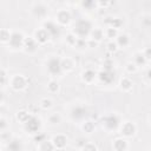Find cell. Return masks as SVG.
Returning a JSON list of instances; mask_svg holds the SVG:
<instances>
[{
    "label": "cell",
    "mask_w": 151,
    "mask_h": 151,
    "mask_svg": "<svg viewBox=\"0 0 151 151\" xmlns=\"http://www.w3.org/2000/svg\"><path fill=\"white\" fill-rule=\"evenodd\" d=\"M92 29H93V25L88 19H79L76 21V24L73 26L72 33L78 39H85L87 37H90Z\"/></svg>",
    "instance_id": "6da1fadb"
},
{
    "label": "cell",
    "mask_w": 151,
    "mask_h": 151,
    "mask_svg": "<svg viewBox=\"0 0 151 151\" xmlns=\"http://www.w3.org/2000/svg\"><path fill=\"white\" fill-rule=\"evenodd\" d=\"M120 124H122L120 117L116 113H110L101 119V126L107 132H114V131L119 130Z\"/></svg>",
    "instance_id": "7a4b0ae2"
},
{
    "label": "cell",
    "mask_w": 151,
    "mask_h": 151,
    "mask_svg": "<svg viewBox=\"0 0 151 151\" xmlns=\"http://www.w3.org/2000/svg\"><path fill=\"white\" fill-rule=\"evenodd\" d=\"M46 68H47V72L51 76H53V77L60 76L63 73L61 59L59 57H51V58H48V60L46 63Z\"/></svg>",
    "instance_id": "3957f363"
},
{
    "label": "cell",
    "mask_w": 151,
    "mask_h": 151,
    "mask_svg": "<svg viewBox=\"0 0 151 151\" xmlns=\"http://www.w3.org/2000/svg\"><path fill=\"white\" fill-rule=\"evenodd\" d=\"M42 28L48 33L50 38L51 39H57L60 37V33H61V28L60 26L53 21V20H45L42 22Z\"/></svg>",
    "instance_id": "277c9868"
},
{
    "label": "cell",
    "mask_w": 151,
    "mask_h": 151,
    "mask_svg": "<svg viewBox=\"0 0 151 151\" xmlns=\"http://www.w3.org/2000/svg\"><path fill=\"white\" fill-rule=\"evenodd\" d=\"M70 116L73 120L76 122H80V120H85L87 117H88V109L85 106V105H77V106H73L71 112H70Z\"/></svg>",
    "instance_id": "5b68a950"
},
{
    "label": "cell",
    "mask_w": 151,
    "mask_h": 151,
    "mask_svg": "<svg viewBox=\"0 0 151 151\" xmlns=\"http://www.w3.org/2000/svg\"><path fill=\"white\" fill-rule=\"evenodd\" d=\"M24 127L25 130L28 132V133H32V134H35L40 131V127H41V120L35 117V116H31L28 118V120L24 124Z\"/></svg>",
    "instance_id": "8992f818"
},
{
    "label": "cell",
    "mask_w": 151,
    "mask_h": 151,
    "mask_svg": "<svg viewBox=\"0 0 151 151\" xmlns=\"http://www.w3.org/2000/svg\"><path fill=\"white\" fill-rule=\"evenodd\" d=\"M24 40H25V37L21 32H18V31L11 32V38H9V41H8V46L13 50L22 48Z\"/></svg>",
    "instance_id": "52a82bcc"
},
{
    "label": "cell",
    "mask_w": 151,
    "mask_h": 151,
    "mask_svg": "<svg viewBox=\"0 0 151 151\" xmlns=\"http://www.w3.org/2000/svg\"><path fill=\"white\" fill-rule=\"evenodd\" d=\"M28 80L25 76L22 74H15L12 79H11V87L14 91H22L27 87Z\"/></svg>",
    "instance_id": "ba28073f"
},
{
    "label": "cell",
    "mask_w": 151,
    "mask_h": 151,
    "mask_svg": "<svg viewBox=\"0 0 151 151\" xmlns=\"http://www.w3.org/2000/svg\"><path fill=\"white\" fill-rule=\"evenodd\" d=\"M119 131H120V134L125 138H131L136 134L137 132V126L134 123L132 122H124L120 124L119 126Z\"/></svg>",
    "instance_id": "9c48e42d"
},
{
    "label": "cell",
    "mask_w": 151,
    "mask_h": 151,
    "mask_svg": "<svg viewBox=\"0 0 151 151\" xmlns=\"http://www.w3.org/2000/svg\"><path fill=\"white\" fill-rule=\"evenodd\" d=\"M48 13V7L45 2H34L32 6V14L33 17L38 18V19H44L46 18Z\"/></svg>",
    "instance_id": "30bf717a"
},
{
    "label": "cell",
    "mask_w": 151,
    "mask_h": 151,
    "mask_svg": "<svg viewBox=\"0 0 151 151\" xmlns=\"http://www.w3.org/2000/svg\"><path fill=\"white\" fill-rule=\"evenodd\" d=\"M55 19H57L55 22H57L59 26H67V25L71 22V20H72V15H71L70 11L63 8V9H59V11L57 12Z\"/></svg>",
    "instance_id": "8fae6325"
},
{
    "label": "cell",
    "mask_w": 151,
    "mask_h": 151,
    "mask_svg": "<svg viewBox=\"0 0 151 151\" xmlns=\"http://www.w3.org/2000/svg\"><path fill=\"white\" fill-rule=\"evenodd\" d=\"M97 77L98 79L105 84V85H110L114 81V78H116V73L114 71H106V70H101L99 73H97Z\"/></svg>",
    "instance_id": "7c38bea8"
},
{
    "label": "cell",
    "mask_w": 151,
    "mask_h": 151,
    "mask_svg": "<svg viewBox=\"0 0 151 151\" xmlns=\"http://www.w3.org/2000/svg\"><path fill=\"white\" fill-rule=\"evenodd\" d=\"M33 38H34V40L38 42V45H44V44H46V42L51 39L50 35H48V33H47L42 27L34 31Z\"/></svg>",
    "instance_id": "4fadbf2b"
},
{
    "label": "cell",
    "mask_w": 151,
    "mask_h": 151,
    "mask_svg": "<svg viewBox=\"0 0 151 151\" xmlns=\"http://www.w3.org/2000/svg\"><path fill=\"white\" fill-rule=\"evenodd\" d=\"M38 47H39V45H38V42L34 40L33 37H27V38L25 37L24 46H22V48H24L25 52H27V53H33V52H35V51L38 50Z\"/></svg>",
    "instance_id": "5bb4252c"
},
{
    "label": "cell",
    "mask_w": 151,
    "mask_h": 151,
    "mask_svg": "<svg viewBox=\"0 0 151 151\" xmlns=\"http://www.w3.org/2000/svg\"><path fill=\"white\" fill-rule=\"evenodd\" d=\"M51 142H52L54 149L63 150L67 145V137L65 134H55V136H53V138L51 139Z\"/></svg>",
    "instance_id": "9a60e30c"
},
{
    "label": "cell",
    "mask_w": 151,
    "mask_h": 151,
    "mask_svg": "<svg viewBox=\"0 0 151 151\" xmlns=\"http://www.w3.org/2000/svg\"><path fill=\"white\" fill-rule=\"evenodd\" d=\"M6 147H7V151H22L24 144H22L21 139H19V138H12L7 143Z\"/></svg>",
    "instance_id": "2e32d148"
},
{
    "label": "cell",
    "mask_w": 151,
    "mask_h": 151,
    "mask_svg": "<svg viewBox=\"0 0 151 151\" xmlns=\"http://www.w3.org/2000/svg\"><path fill=\"white\" fill-rule=\"evenodd\" d=\"M112 147L114 151H126L129 147V144L126 142V139H124L123 137L120 138H116L112 143Z\"/></svg>",
    "instance_id": "e0dca14e"
},
{
    "label": "cell",
    "mask_w": 151,
    "mask_h": 151,
    "mask_svg": "<svg viewBox=\"0 0 151 151\" xmlns=\"http://www.w3.org/2000/svg\"><path fill=\"white\" fill-rule=\"evenodd\" d=\"M96 78H97V73L91 68H87L81 73V80L85 84H92L96 80Z\"/></svg>",
    "instance_id": "ac0fdd59"
},
{
    "label": "cell",
    "mask_w": 151,
    "mask_h": 151,
    "mask_svg": "<svg viewBox=\"0 0 151 151\" xmlns=\"http://www.w3.org/2000/svg\"><path fill=\"white\" fill-rule=\"evenodd\" d=\"M114 42L117 44L118 47L125 48V47H127L129 44H130V37H129L127 34H125V33H123V34H118L117 38H116V41H114Z\"/></svg>",
    "instance_id": "d6986e66"
},
{
    "label": "cell",
    "mask_w": 151,
    "mask_h": 151,
    "mask_svg": "<svg viewBox=\"0 0 151 151\" xmlns=\"http://www.w3.org/2000/svg\"><path fill=\"white\" fill-rule=\"evenodd\" d=\"M119 87H120V90L124 91V92H130V91L132 90V87H133V83H132V80H131L130 78L123 77V78L120 79V81H119Z\"/></svg>",
    "instance_id": "ffe728a7"
},
{
    "label": "cell",
    "mask_w": 151,
    "mask_h": 151,
    "mask_svg": "<svg viewBox=\"0 0 151 151\" xmlns=\"http://www.w3.org/2000/svg\"><path fill=\"white\" fill-rule=\"evenodd\" d=\"M105 24L109 26V27H112V28H114V29H119L122 26H123V21H122V19H119V18H106V20H105Z\"/></svg>",
    "instance_id": "44dd1931"
},
{
    "label": "cell",
    "mask_w": 151,
    "mask_h": 151,
    "mask_svg": "<svg viewBox=\"0 0 151 151\" xmlns=\"http://www.w3.org/2000/svg\"><path fill=\"white\" fill-rule=\"evenodd\" d=\"M90 37H91V40H93V41H96L98 44L104 38V31L101 28H93L91 34H90Z\"/></svg>",
    "instance_id": "7402d4cb"
},
{
    "label": "cell",
    "mask_w": 151,
    "mask_h": 151,
    "mask_svg": "<svg viewBox=\"0 0 151 151\" xmlns=\"http://www.w3.org/2000/svg\"><path fill=\"white\" fill-rule=\"evenodd\" d=\"M61 68L63 71H66V72H70L74 68V61L73 59L66 57L65 59H61Z\"/></svg>",
    "instance_id": "603a6c76"
},
{
    "label": "cell",
    "mask_w": 151,
    "mask_h": 151,
    "mask_svg": "<svg viewBox=\"0 0 151 151\" xmlns=\"http://www.w3.org/2000/svg\"><path fill=\"white\" fill-rule=\"evenodd\" d=\"M146 63H147V61H146L145 58L143 57L142 52H136V53L133 54V64H134L137 67H138V66H144Z\"/></svg>",
    "instance_id": "cb8c5ba5"
},
{
    "label": "cell",
    "mask_w": 151,
    "mask_h": 151,
    "mask_svg": "<svg viewBox=\"0 0 151 151\" xmlns=\"http://www.w3.org/2000/svg\"><path fill=\"white\" fill-rule=\"evenodd\" d=\"M38 150L39 151H54V146L51 140H44L40 144H38Z\"/></svg>",
    "instance_id": "d4e9b609"
},
{
    "label": "cell",
    "mask_w": 151,
    "mask_h": 151,
    "mask_svg": "<svg viewBox=\"0 0 151 151\" xmlns=\"http://www.w3.org/2000/svg\"><path fill=\"white\" fill-rule=\"evenodd\" d=\"M31 116H32L31 112H28V111H26V110H20V111L17 113V119H18V122L25 124V123L28 120V118H29Z\"/></svg>",
    "instance_id": "484cf974"
},
{
    "label": "cell",
    "mask_w": 151,
    "mask_h": 151,
    "mask_svg": "<svg viewBox=\"0 0 151 151\" xmlns=\"http://www.w3.org/2000/svg\"><path fill=\"white\" fill-rule=\"evenodd\" d=\"M81 129H83L84 132H86V133H91V132L94 131L96 125H94V123H93L92 120H84L83 124H81Z\"/></svg>",
    "instance_id": "4316f807"
},
{
    "label": "cell",
    "mask_w": 151,
    "mask_h": 151,
    "mask_svg": "<svg viewBox=\"0 0 151 151\" xmlns=\"http://www.w3.org/2000/svg\"><path fill=\"white\" fill-rule=\"evenodd\" d=\"M11 38V32L7 28H0V42L8 44Z\"/></svg>",
    "instance_id": "83f0119b"
},
{
    "label": "cell",
    "mask_w": 151,
    "mask_h": 151,
    "mask_svg": "<svg viewBox=\"0 0 151 151\" xmlns=\"http://www.w3.org/2000/svg\"><path fill=\"white\" fill-rule=\"evenodd\" d=\"M60 122H61V117H60L59 113L53 112V113H51V114L48 116V123H50L51 125H58Z\"/></svg>",
    "instance_id": "f1b7e54d"
},
{
    "label": "cell",
    "mask_w": 151,
    "mask_h": 151,
    "mask_svg": "<svg viewBox=\"0 0 151 151\" xmlns=\"http://www.w3.org/2000/svg\"><path fill=\"white\" fill-rule=\"evenodd\" d=\"M47 90L51 93L58 92V90H59V83L57 80H50L48 84H47Z\"/></svg>",
    "instance_id": "f546056e"
},
{
    "label": "cell",
    "mask_w": 151,
    "mask_h": 151,
    "mask_svg": "<svg viewBox=\"0 0 151 151\" xmlns=\"http://www.w3.org/2000/svg\"><path fill=\"white\" fill-rule=\"evenodd\" d=\"M104 34H105L106 38H109V39H114V38H117V35H118V31L114 29V28H112V27H107L106 31L104 32Z\"/></svg>",
    "instance_id": "4dcf8cb0"
},
{
    "label": "cell",
    "mask_w": 151,
    "mask_h": 151,
    "mask_svg": "<svg viewBox=\"0 0 151 151\" xmlns=\"http://www.w3.org/2000/svg\"><path fill=\"white\" fill-rule=\"evenodd\" d=\"M39 106L42 109V110H48L52 107V100L48 99V98H42L39 103Z\"/></svg>",
    "instance_id": "1f68e13d"
},
{
    "label": "cell",
    "mask_w": 151,
    "mask_h": 151,
    "mask_svg": "<svg viewBox=\"0 0 151 151\" xmlns=\"http://www.w3.org/2000/svg\"><path fill=\"white\" fill-rule=\"evenodd\" d=\"M85 9H93L94 7L98 6V4L96 1H92V0H85V1H81L80 4Z\"/></svg>",
    "instance_id": "d6a6232c"
},
{
    "label": "cell",
    "mask_w": 151,
    "mask_h": 151,
    "mask_svg": "<svg viewBox=\"0 0 151 151\" xmlns=\"http://www.w3.org/2000/svg\"><path fill=\"white\" fill-rule=\"evenodd\" d=\"M8 83V77H7V72L4 68H0V87L5 86Z\"/></svg>",
    "instance_id": "836d02e7"
},
{
    "label": "cell",
    "mask_w": 151,
    "mask_h": 151,
    "mask_svg": "<svg viewBox=\"0 0 151 151\" xmlns=\"http://www.w3.org/2000/svg\"><path fill=\"white\" fill-rule=\"evenodd\" d=\"M81 151H98V147H97L96 144L87 142V143L81 147Z\"/></svg>",
    "instance_id": "e575fe53"
},
{
    "label": "cell",
    "mask_w": 151,
    "mask_h": 151,
    "mask_svg": "<svg viewBox=\"0 0 151 151\" xmlns=\"http://www.w3.org/2000/svg\"><path fill=\"white\" fill-rule=\"evenodd\" d=\"M77 37L73 34V33H70L66 35V42L70 45V46H74L76 45V41H77Z\"/></svg>",
    "instance_id": "d590c367"
},
{
    "label": "cell",
    "mask_w": 151,
    "mask_h": 151,
    "mask_svg": "<svg viewBox=\"0 0 151 151\" xmlns=\"http://www.w3.org/2000/svg\"><path fill=\"white\" fill-rule=\"evenodd\" d=\"M33 139H34V142H35L37 144H40L41 142L46 140V134H45V133H41V132H38V133L34 134Z\"/></svg>",
    "instance_id": "8d00e7d4"
},
{
    "label": "cell",
    "mask_w": 151,
    "mask_h": 151,
    "mask_svg": "<svg viewBox=\"0 0 151 151\" xmlns=\"http://www.w3.org/2000/svg\"><path fill=\"white\" fill-rule=\"evenodd\" d=\"M142 26L145 27V28H149L151 26V17L147 14V15H144L142 18Z\"/></svg>",
    "instance_id": "74e56055"
},
{
    "label": "cell",
    "mask_w": 151,
    "mask_h": 151,
    "mask_svg": "<svg viewBox=\"0 0 151 151\" xmlns=\"http://www.w3.org/2000/svg\"><path fill=\"white\" fill-rule=\"evenodd\" d=\"M104 68L103 70H106V71H113V61L111 59H106L103 64Z\"/></svg>",
    "instance_id": "f35d334b"
},
{
    "label": "cell",
    "mask_w": 151,
    "mask_h": 151,
    "mask_svg": "<svg viewBox=\"0 0 151 151\" xmlns=\"http://www.w3.org/2000/svg\"><path fill=\"white\" fill-rule=\"evenodd\" d=\"M0 139H1L2 142L8 143V142L12 139V138H11V133L7 132V131H2V132H0Z\"/></svg>",
    "instance_id": "ab89813d"
},
{
    "label": "cell",
    "mask_w": 151,
    "mask_h": 151,
    "mask_svg": "<svg viewBox=\"0 0 151 151\" xmlns=\"http://www.w3.org/2000/svg\"><path fill=\"white\" fill-rule=\"evenodd\" d=\"M127 73H136L137 72V66L133 64V63H127L126 66H125Z\"/></svg>",
    "instance_id": "60d3db41"
},
{
    "label": "cell",
    "mask_w": 151,
    "mask_h": 151,
    "mask_svg": "<svg viewBox=\"0 0 151 151\" xmlns=\"http://www.w3.org/2000/svg\"><path fill=\"white\" fill-rule=\"evenodd\" d=\"M117 50H118L117 44H116L114 41H112V40H111V41L107 44V51H109V52H111V53H114Z\"/></svg>",
    "instance_id": "b9f144b4"
},
{
    "label": "cell",
    "mask_w": 151,
    "mask_h": 151,
    "mask_svg": "<svg viewBox=\"0 0 151 151\" xmlns=\"http://www.w3.org/2000/svg\"><path fill=\"white\" fill-rule=\"evenodd\" d=\"M142 54H143V57L145 58V60L149 61V60L151 59V51H150V47H145V50L142 51Z\"/></svg>",
    "instance_id": "7bdbcfd3"
},
{
    "label": "cell",
    "mask_w": 151,
    "mask_h": 151,
    "mask_svg": "<svg viewBox=\"0 0 151 151\" xmlns=\"http://www.w3.org/2000/svg\"><path fill=\"white\" fill-rule=\"evenodd\" d=\"M7 126H8V123H7V120H6L5 118H0V132H2V131H6Z\"/></svg>",
    "instance_id": "ee69618b"
},
{
    "label": "cell",
    "mask_w": 151,
    "mask_h": 151,
    "mask_svg": "<svg viewBox=\"0 0 151 151\" xmlns=\"http://www.w3.org/2000/svg\"><path fill=\"white\" fill-rule=\"evenodd\" d=\"M85 46H86V40H85V39H77L74 47H78V48H83V47H85Z\"/></svg>",
    "instance_id": "f6af8a7d"
},
{
    "label": "cell",
    "mask_w": 151,
    "mask_h": 151,
    "mask_svg": "<svg viewBox=\"0 0 151 151\" xmlns=\"http://www.w3.org/2000/svg\"><path fill=\"white\" fill-rule=\"evenodd\" d=\"M86 143H87V142H86V139H85V138H78L76 144H77V146H78V147H80V149H81Z\"/></svg>",
    "instance_id": "bcb514c9"
},
{
    "label": "cell",
    "mask_w": 151,
    "mask_h": 151,
    "mask_svg": "<svg viewBox=\"0 0 151 151\" xmlns=\"http://www.w3.org/2000/svg\"><path fill=\"white\" fill-rule=\"evenodd\" d=\"M145 78H146V80H147V81H150V79H151V71H150V68H147V70H146Z\"/></svg>",
    "instance_id": "7dc6e473"
},
{
    "label": "cell",
    "mask_w": 151,
    "mask_h": 151,
    "mask_svg": "<svg viewBox=\"0 0 151 151\" xmlns=\"http://www.w3.org/2000/svg\"><path fill=\"white\" fill-rule=\"evenodd\" d=\"M4 100H5V93H4V91L0 88V104H2Z\"/></svg>",
    "instance_id": "c3c4849f"
},
{
    "label": "cell",
    "mask_w": 151,
    "mask_h": 151,
    "mask_svg": "<svg viewBox=\"0 0 151 151\" xmlns=\"http://www.w3.org/2000/svg\"><path fill=\"white\" fill-rule=\"evenodd\" d=\"M0 118H1V111H0Z\"/></svg>",
    "instance_id": "681fc988"
}]
</instances>
